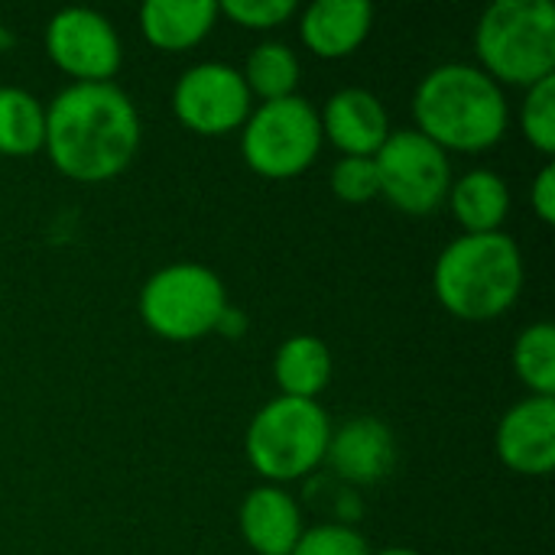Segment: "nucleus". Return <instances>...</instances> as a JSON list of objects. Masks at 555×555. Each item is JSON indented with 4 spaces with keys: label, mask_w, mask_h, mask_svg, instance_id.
<instances>
[{
    "label": "nucleus",
    "mask_w": 555,
    "mask_h": 555,
    "mask_svg": "<svg viewBox=\"0 0 555 555\" xmlns=\"http://www.w3.org/2000/svg\"><path fill=\"white\" fill-rule=\"evenodd\" d=\"M52 166L75 182L120 176L140 150V114L111 81L68 85L46 107V143Z\"/></svg>",
    "instance_id": "obj_1"
},
{
    "label": "nucleus",
    "mask_w": 555,
    "mask_h": 555,
    "mask_svg": "<svg viewBox=\"0 0 555 555\" xmlns=\"http://www.w3.org/2000/svg\"><path fill=\"white\" fill-rule=\"evenodd\" d=\"M416 130L439 150L478 153L494 146L507 130V101L494 78L475 65L433 68L413 98Z\"/></svg>",
    "instance_id": "obj_2"
},
{
    "label": "nucleus",
    "mask_w": 555,
    "mask_h": 555,
    "mask_svg": "<svg viewBox=\"0 0 555 555\" xmlns=\"http://www.w3.org/2000/svg\"><path fill=\"white\" fill-rule=\"evenodd\" d=\"M433 286L442 309L455 319L491 322L504 315L524 289L520 247L501 231L462 234L439 254Z\"/></svg>",
    "instance_id": "obj_3"
},
{
    "label": "nucleus",
    "mask_w": 555,
    "mask_h": 555,
    "mask_svg": "<svg viewBox=\"0 0 555 555\" xmlns=\"http://www.w3.org/2000/svg\"><path fill=\"white\" fill-rule=\"evenodd\" d=\"M481 72L498 85L533 88L555 75V7L550 0H498L475 29Z\"/></svg>",
    "instance_id": "obj_4"
},
{
    "label": "nucleus",
    "mask_w": 555,
    "mask_h": 555,
    "mask_svg": "<svg viewBox=\"0 0 555 555\" xmlns=\"http://www.w3.org/2000/svg\"><path fill=\"white\" fill-rule=\"evenodd\" d=\"M332 423L315 400L276 397L247 426V459L267 481H296L312 475L328 452Z\"/></svg>",
    "instance_id": "obj_5"
},
{
    "label": "nucleus",
    "mask_w": 555,
    "mask_h": 555,
    "mask_svg": "<svg viewBox=\"0 0 555 555\" xmlns=\"http://www.w3.org/2000/svg\"><path fill=\"white\" fill-rule=\"evenodd\" d=\"M224 312V283L202 263H169L140 289V315L166 341H198L218 328Z\"/></svg>",
    "instance_id": "obj_6"
},
{
    "label": "nucleus",
    "mask_w": 555,
    "mask_h": 555,
    "mask_svg": "<svg viewBox=\"0 0 555 555\" xmlns=\"http://www.w3.org/2000/svg\"><path fill=\"white\" fill-rule=\"evenodd\" d=\"M322 146L319 111L306 98L263 101L244 120V163L267 179H293L306 172Z\"/></svg>",
    "instance_id": "obj_7"
},
{
    "label": "nucleus",
    "mask_w": 555,
    "mask_h": 555,
    "mask_svg": "<svg viewBox=\"0 0 555 555\" xmlns=\"http://www.w3.org/2000/svg\"><path fill=\"white\" fill-rule=\"evenodd\" d=\"M380 195L403 215H433L452 189V169L446 150L426 140L420 130H390L374 153Z\"/></svg>",
    "instance_id": "obj_8"
},
{
    "label": "nucleus",
    "mask_w": 555,
    "mask_h": 555,
    "mask_svg": "<svg viewBox=\"0 0 555 555\" xmlns=\"http://www.w3.org/2000/svg\"><path fill=\"white\" fill-rule=\"evenodd\" d=\"M250 91L244 75L224 62H202L182 72L172 91V111L182 127L198 137H221L250 117Z\"/></svg>",
    "instance_id": "obj_9"
},
{
    "label": "nucleus",
    "mask_w": 555,
    "mask_h": 555,
    "mask_svg": "<svg viewBox=\"0 0 555 555\" xmlns=\"http://www.w3.org/2000/svg\"><path fill=\"white\" fill-rule=\"evenodd\" d=\"M49 59L81 85L111 81L120 68V39L114 26L85 7H68L55 13L46 26Z\"/></svg>",
    "instance_id": "obj_10"
},
{
    "label": "nucleus",
    "mask_w": 555,
    "mask_h": 555,
    "mask_svg": "<svg viewBox=\"0 0 555 555\" xmlns=\"http://www.w3.org/2000/svg\"><path fill=\"white\" fill-rule=\"evenodd\" d=\"M501 462L530 478H543L555 468V397H527L511 406L498 426Z\"/></svg>",
    "instance_id": "obj_11"
},
{
    "label": "nucleus",
    "mask_w": 555,
    "mask_h": 555,
    "mask_svg": "<svg viewBox=\"0 0 555 555\" xmlns=\"http://www.w3.org/2000/svg\"><path fill=\"white\" fill-rule=\"evenodd\" d=\"M325 459L338 478L351 485H377L397 465V439L387 423L361 416L332 433Z\"/></svg>",
    "instance_id": "obj_12"
},
{
    "label": "nucleus",
    "mask_w": 555,
    "mask_h": 555,
    "mask_svg": "<svg viewBox=\"0 0 555 555\" xmlns=\"http://www.w3.org/2000/svg\"><path fill=\"white\" fill-rule=\"evenodd\" d=\"M322 133L345 153V156H367L384 146L390 137V120L377 94L364 88H341L328 98L322 117Z\"/></svg>",
    "instance_id": "obj_13"
},
{
    "label": "nucleus",
    "mask_w": 555,
    "mask_h": 555,
    "mask_svg": "<svg viewBox=\"0 0 555 555\" xmlns=\"http://www.w3.org/2000/svg\"><path fill=\"white\" fill-rule=\"evenodd\" d=\"M241 533L257 555H289L302 537L296 501L273 485L254 488L241 504Z\"/></svg>",
    "instance_id": "obj_14"
},
{
    "label": "nucleus",
    "mask_w": 555,
    "mask_h": 555,
    "mask_svg": "<svg viewBox=\"0 0 555 555\" xmlns=\"http://www.w3.org/2000/svg\"><path fill=\"white\" fill-rule=\"evenodd\" d=\"M374 10L367 0H315L302 13V42L319 59L351 55L371 33Z\"/></svg>",
    "instance_id": "obj_15"
},
{
    "label": "nucleus",
    "mask_w": 555,
    "mask_h": 555,
    "mask_svg": "<svg viewBox=\"0 0 555 555\" xmlns=\"http://www.w3.org/2000/svg\"><path fill=\"white\" fill-rule=\"evenodd\" d=\"M215 16V0H146L140 7L143 36L163 52H185L198 46L211 33Z\"/></svg>",
    "instance_id": "obj_16"
},
{
    "label": "nucleus",
    "mask_w": 555,
    "mask_h": 555,
    "mask_svg": "<svg viewBox=\"0 0 555 555\" xmlns=\"http://www.w3.org/2000/svg\"><path fill=\"white\" fill-rule=\"evenodd\" d=\"M452 211L459 224L468 234H491L501 231L507 211H511V192L507 182L491 169H472L465 172L452 189Z\"/></svg>",
    "instance_id": "obj_17"
},
{
    "label": "nucleus",
    "mask_w": 555,
    "mask_h": 555,
    "mask_svg": "<svg viewBox=\"0 0 555 555\" xmlns=\"http://www.w3.org/2000/svg\"><path fill=\"white\" fill-rule=\"evenodd\" d=\"M273 377L283 397L315 400L332 380V354L312 335H293L280 345L273 358Z\"/></svg>",
    "instance_id": "obj_18"
},
{
    "label": "nucleus",
    "mask_w": 555,
    "mask_h": 555,
    "mask_svg": "<svg viewBox=\"0 0 555 555\" xmlns=\"http://www.w3.org/2000/svg\"><path fill=\"white\" fill-rule=\"evenodd\" d=\"M46 143V107L23 88H0V153L33 156Z\"/></svg>",
    "instance_id": "obj_19"
},
{
    "label": "nucleus",
    "mask_w": 555,
    "mask_h": 555,
    "mask_svg": "<svg viewBox=\"0 0 555 555\" xmlns=\"http://www.w3.org/2000/svg\"><path fill=\"white\" fill-rule=\"evenodd\" d=\"M244 85L254 94H260L263 101H280V98H293L296 81H299V59L289 46L283 42H260L244 65Z\"/></svg>",
    "instance_id": "obj_20"
},
{
    "label": "nucleus",
    "mask_w": 555,
    "mask_h": 555,
    "mask_svg": "<svg viewBox=\"0 0 555 555\" xmlns=\"http://www.w3.org/2000/svg\"><path fill=\"white\" fill-rule=\"evenodd\" d=\"M514 367L533 397H555V328L550 322H537L517 338Z\"/></svg>",
    "instance_id": "obj_21"
},
{
    "label": "nucleus",
    "mask_w": 555,
    "mask_h": 555,
    "mask_svg": "<svg viewBox=\"0 0 555 555\" xmlns=\"http://www.w3.org/2000/svg\"><path fill=\"white\" fill-rule=\"evenodd\" d=\"M520 130L540 153L550 156L555 150V75L527 88V101L520 107Z\"/></svg>",
    "instance_id": "obj_22"
},
{
    "label": "nucleus",
    "mask_w": 555,
    "mask_h": 555,
    "mask_svg": "<svg viewBox=\"0 0 555 555\" xmlns=\"http://www.w3.org/2000/svg\"><path fill=\"white\" fill-rule=\"evenodd\" d=\"M332 192L348 205H364L380 195L374 159L367 156H341L332 169Z\"/></svg>",
    "instance_id": "obj_23"
},
{
    "label": "nucleus",
    "mask_w": 555,
    "mask_h": 555,
    "mask_svg": "<svg viewBox=\"0 0 555 555\" xmlns=\"http://www.w3.org/2000/svg\"><path fill=\"white\" fill-rule=\"evenodd\" d=\"M289 555H371V550H367V540L348 524H322V527L302 530L296 550Z\"/></svg>",
    "instance_id": "obj_24"
},
{
    "label": "nucleus",
    "mask_w": 555,
    "mask_h": 555,
    "mask_svg": "<svg viewBox=\"0 0 555 555\" xmlns=\"http://www.w3.org/2000/svg\"><path fill=\"white\" fill-rule=\"evenodd\" d=\"M218 13L250 29H270V26L286 23L296 13V3L293 0H224L218 3Z\"/></svg>",
    "instance_id": "obj_25"
},
{
    "label": "nucleus",
    "mask_w": 555,
    "mask_h": 555,
    "mask_svg": "<svg viewBox=\"0 0 555 555\" xmlns=\"http://www.w3.org/2000/svg\"><path fill=\"white\" fill-rule=\"evenodd\" d=\"M533 211L543 224H555V166L546 163L537 179H533V192H530Z\"/></svg>",
    "instance_id": "obj_26"
},
{
    "label": "nucleus",
    "mask_w": 555,
    "mask_h": 555,
    "mask_svg": "<svg viewBox=\"0 0 555 555\" xmlns=\"http://www.w3.org/2000/svg\"><path fill=\"white\" fill-rule=\"evenodd\" d=\"M244 328H247V322H244L231 306H228V312L221 315V322H218V328H215V332H221V335H228V338H237Z\"/></svg>",
    "instance_id": "obj_27"
},
{
    "label": "nucleus",
    "mask_w": 555,
    "mask_h": 555,
    "mask_svg": "<svg viewBox=\"0 0 555 555\" xmlns=\"http://www.w3.org/2000/svg\"><path fill=\"white\" fill-rule=\"evenodd\" d=\"M377 555H420L416 550H403V546H397V550H384V553Z\"/></svg>",
    "instance_id": "obj_28"
},
{
    "label": "nucleus",
    "mask_w": 555,
    "mask_h": 555,
    "mask_svg": "<svg viewBox=\"0 0 555 555\" xmlns=\"http://www.w3.org/2000/svg\"><path fill=\"white\" fill-rule=\"evenodd\" d=\"M7 46V33H3V26H0V49Z\"/></svg>",
    "instance_id": "obj_29"
}]
</instances>
